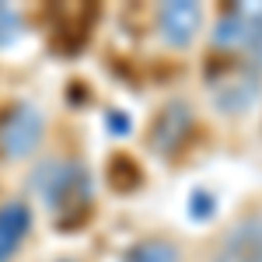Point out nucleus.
Here are the masks:
<instances>
[{
	"mask_svg": "<svg viewBox=\"0 0 262 262\" xmlns=\"http://www.w3.org/2000/svg\"><path fill=\"white\" fill-rule=\"evenodd\" d=\"M32 231V210L28 203L11 200L0 206V262L14 259V252L21 248V242Z\"/></svg>",
	"mask_w": 262,
	"mask_h": 262,
	"instance_id": "nucleus-6",
	"label": "nucleus"
},
{
	"mask_svg": "<svg viewBox=\"0 0 262 262\" xmlns=\"http://www.w3.org/2000/svg\"><path fill=\"white\" fill-rule=\"evenodd\" d=\"M46 116L32 101H14L0 112V158L21 161L42 143Z\"/></svg>",
	"mask_w": 262,
	"mask_h": 262,
	"instance_id": "nucleus-3",
	"label": "nucleus"
},
{
	"mask_svg": "<svg viewBox=\"0 0 262 262\" xmlns=\"http://www.w3.org/2000/svg\"><path fill=\"white\" fill-rule=\"evenodd\" d=\"M255 28H259V25L245 21L238 11H224L221 21H217V28H213V46H217V49H242V46L252 42Z\"/></svg>",
	"mask_w": 262,
	"mask_h": 262,
	"instance_id": "nucleus-8",
	"label": "nucleus"
},
{
	"mask_svg": "<svg viewBox=\"0 0 262 262\" xmlns=\"http://www.w3.org/2000/svg\"><path fill=\"white\" fill-rule=\"evenodd\" d=\"M224 248L231 262H262V217H245L234 224Z\"/></svg>",
	"mask_w": 262,
	"mask_h": 262,
	"instance_id": "nucleus-7",
	"label": "nucleus"
},
{
	"mask_svg": "<svg viewBox=\"0 0 262 262\" xmlns=\"http://www.w3.org/2000/svg\"><path fill=\"white\" fill-rule=\"evenodd\" d=\"M189 129H192V105L182 98L168 101L158 112L154 126H150V150L161 154V158L175 154L182 143L189 140Z\"/></svg>",
	"mask_w": 262,
	"mask_h": 262,
	"instance_id": "nucleus-4",
	"label": "nucleus"
},
{
	"mask_svg": "<svg viewBox=\"0 0 262 262\" xmlns=\"http://www.w3.org/2000/svg\"><path fill=\"white\" fill-rule=\"evenodd\" d=\"M112 185L119 192H129V189L140 185V171H137V164L129 158H112Z\"/></svg>",
	"mask_w": 262,
	"mask_h": 262,
	"instance_id": "nucleus-10",
	"label": "nucleus"
},
{
	"mask_svg": "<svg viewBox=\"0 0 262 262\" xmlns=\"http://www.w3.org/2000/svg\"><path fill=\"white\" fill-rule=\"evenodd\" d=\"M105 126H108V133H119V137H126V133H129V116H126V112H108Z\"/></svg>",
	"mask_w": 262,
	"mask_h": 262,
	"instance_id": "nucleus-13",
	"label": "nucleus"
},
{
	"mask_svg": "<svg viewBox=\"0 0 262 262\" xmlns=\"http://www.w3.org/2000/svg\"><path fill=\"white\" fill-rule=\"evenodd\" d=\"M35 192L42 196V203L56 213L60 231H77L84 224V217L91 213V192L95 182L91 171L81 161H46L28 182Z\"/></svg>",
	"mask_w": 262,
	"mask_h": 262,
	"instance_id": "nucleus-1",
	"label": "nucleus"
},
{
	"mask_svg": "<svg viewBox=\"0 0 262 262\" xmlns=\"http://www.w3.org/2000/svg\"><path fill=\"white\" fill-rule=\"evenodd\" d=\"M213 210H217L213 196H210V192H203V189H196V192H192V200H189V217H192V221H210V217H213Z\"/></svg>",
	"mask_w": 262,
	"mask_h": 262,
	"instance_id": "nucleus-12",
	"label": "nucleus"
},
{
	"mask_svg": "<svg viewBox=\"0 0 262 262\" xmlns=\"http://www.w3.org/2000/svg\"><path fill=\"white\" fill-rule=\"evenodd\" d=\"M21 28H25V21L14 7H7V4H0V46H14L21 35Z\"/></svg>",
	"mask_w": 262,
	"mask_h": 262,
	"instance_id": "nucleus-11",
	"label": "nucleus"
},
{
	"mask_svg": "<svg viewBox=\"0 0 262 262\" xmlns=\"http://www.w3.org/2000/svg\"><path fill=\"white\" fill-rule=\"evenodd\" d=\"M200 25H203V7L196 0H168L158 11V32L175 49H185L189 42L196 39Z\"/></svg>",
	"mask_w": 262,
	"mask_h": 262,
	"instance_id": "nucleus-5",
	"label": "nucleus"
},
{
	"mask_svg": "<svg viewBox=\"0 0 262 262\" xmlns=\"http://www.w3.org/2000/svg\"><path fill=\"white\" fill-rule=\"evenodd\" d=\"M248 49H252V56H255V70H262V25L255 28V35L248 42Z\"/></svg>",
	"mask_w": 262,
	"mask_h": 262,
	"instance_id": "nucleus-14",
	"label": "nucleus"
},
{
	"mask_svg": "<svg viewBox=\"0 0 262 262\" xmlns=\"http://www.w3.org/2000/svg\"><path fill=\"white\" fill-rule=\"evenodd\" d=\"M206 88H210V98L221 112L238 116V112H248L255 105L262 91V77L255 70V63L227 56V60H213L206 67Z\"/></svg>",
	"mask_w": 262,
	"mask_h": 262,
	"instance_id": "nucleus-2",
	"label": "nucleus"
},
{
	"mask_svg": "<svg viewBox=\"0 0 262 262\" xmlns=\"http://www.w3.org/2000/svg\"><path fill=\"white\" fill-rule=\"evenodd\" d=\"M122 262H182V255L168 238H143L122 255Z\"/></svg>",
	"mask_w": 262,
	"mask_h": 262,
	"instance_id": "nucleus-9",
	"label": "nucleus"
}]
</instances>
